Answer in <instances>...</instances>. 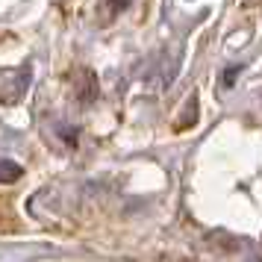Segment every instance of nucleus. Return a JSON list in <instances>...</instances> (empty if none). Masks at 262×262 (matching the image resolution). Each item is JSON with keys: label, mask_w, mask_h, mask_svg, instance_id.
Segmentation results:
<instances>
[{"label": "nucleus", "mask_w": 262, "mask_h": 262, "mask_svg": "<svg viewBox=\"0 0 262 262\" xmlns=\"http://www.w3.org/2000/svg\"><path fill=\"white\" fill-rule=\"evenodd\" d=\"M18 177H21V168L9 159H0V183H15Z\"/></svg>", "instance_id": "nucleus-1"}, {"label": "nucleus", "mask_w": 262, "mask_h": 262, "mask_svg": "<svg viewBox=\"0 0 262 262\" xmlns=\"http://www.w3.org/2000/svg\"><path fill=\"white\" fill-rule=\"evenodd\" d=\"M183 115H186V118L180 121V127H189L191 121L198 118V97H191V100H189V106H186V112H183Z\"/></svg>", "instance_id": "nucleus-2"}, {"label": "nucleus", "mask_w": 262, "mask_h": 262, "mask_svg": "<svg viewBox=\"0 0 262 262\" xmlns=\"http://www.w3.org/2000/svg\"><path fill=\"white\" fill-rule=\"evenodd\" d=\"M242 71V65H230L224 71V85H233V80H236V74Z\"/></svg>", "instance_id": "nucleus-3"}, {"label": "nucleus", "mask_w": 262, "mask_h": 262, "mask_svg": "<svg viewBox=\"0 0 262 262\" xmlns=\"http://www.w3.org/2000/svg\"><path fill=\"white\" fill-rule=\"evenodd\" d=\"M106 3L112 6V9H115V12H118V9H124V6H127L130 0H106Z\"/></svg>", "instance_id": "nucleus-4"}, {"label": "nucleus", "mask_w": 262, "mask_h": 262, "mask_svg": "<svg viewBox=\"0 0 262 262\" xmlns=\"http://www.w3.org/2000/svg\"><path fill=\"white\" fill-rule=\"evenodd\" d=\"M245 3H248V6H256V3H262V0H245Z\"/></svg>", "instance_id": "nucleus-5"}]
</instances>
